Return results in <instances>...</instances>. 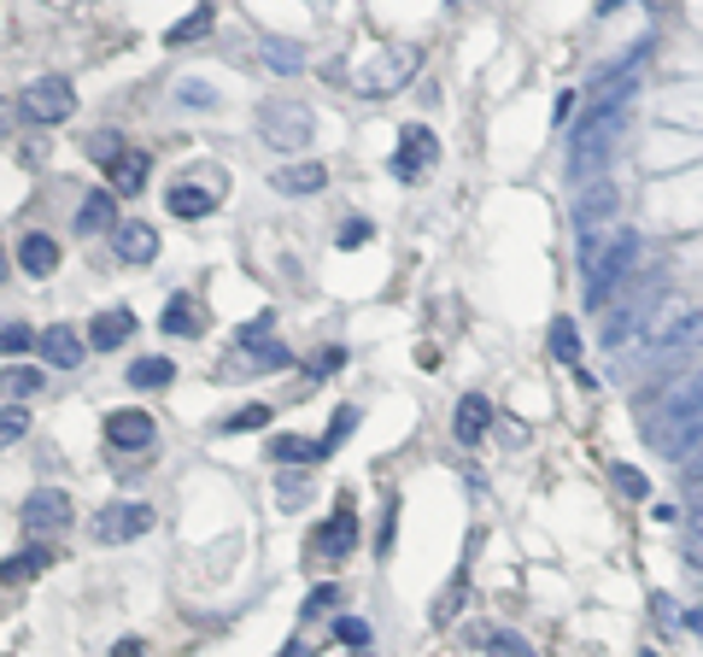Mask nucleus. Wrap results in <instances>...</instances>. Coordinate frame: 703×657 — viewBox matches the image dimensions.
Returning a JSON list of instances; mask_svg holds the SVG:
<instances>
[{"label":"nucleus","instance_id":"f257e3e1","mask_svg":"<svg viewBox=\"0 0 703 657\" xmlns=\"http://www.w3.org/2000/svg\"><path fill=\"white\" fill-rule=\"evenodd\" d=\"M628 118H633V94H615V100H587V118L569 141V176H587V171H604L610 153L622 148L628 135Z\"/></svg>","mask_w":703,"mask_h":657},{"label":"nucleus","instance_id":"f03ea898","mask_svg":"<svg viewBox=\"0 0 703 657\" xmlns=\"http://www.w3.org/2000/svg\"><path fill=\"white\" fill-rule=\"evenodd\" d=\"M633 264H639V235L633 230H610V241L598 246V259H587V305H592V312L622 294L628 276H633Z\"/></svg>","mask_w":703,"mask_h":657},{"label":"nucleus","instance_id":"7ed1b4c3","mask_svg":"<svg viewBox=\"0 0 703 657\" xmlns=\"http://www.w3.org/2000/svg\"><path fill=\"white\" fill-rule=\"evenodd\" d=\"M697 441H703V370L663 405V417H656V446L674 452V458H686Z\"/></svg>","mask_w":703,"mask_h":657},{"label":"nucleus","instance_id":"20e7f679","mask_svg":"<svg viewBox=\"0 0 703 657\" xmlns=\"http://www.w3.org/2000/svg\"><path fill=\"white\" fill-rule=\"evenodd\" d=\"M317 130V118L305 100H264L258 107V135H264V148H276V153H299L305 141H312Z\"/></svg>","mask_w":703,"mask_h":657},{"label":"nucleus","instance_id":"39448f33","mask_svg":"<svg viewBox=\"0 0 703 657\" xmlns=\"http://www.w3.org/2000/svg\"><path fill=\"white\" fill-rule=\"evenodd\" d=\"M18 112H24L30 123H65L77 112V89H71V77H35L24 100H18Z\"/></svg>","mask_w":703,"mask_h":657},{"label":"nucleus","instance_id":"423d86ee","mask_svg":"<svg viewBox=\"0 0 703 657\" xmlns=\"http://www.w3.org/2000/svg\"><path fill=\"white\" fill-rule=\"evenodd\" d=\"M153 528V505H141V499H118L106 505L100 517L89 523V534L100 546H123V540H141V534Z\"/></svg>","mask_w":703,"mask_h":657},{"label":"nucleus","instance_id":"0eeeda50","mask_svg":"<svg viewBox=\"0 0 703 657\" xmlns=\"http://www.w3.org/2000/svg\"><path fill=\"white\" fill-rule=\"evenodd\" d=\"M410 77H417V48H387L376 65H364V71H358V94H369V100L399 94Z\"/></svg>","mask_w":703,"mask_h":657},{"label":"nucleus","instance_id":"6e6552de","mask_svg":"<svg viewBox=\"0 0 703 657\" xmlns=\"http://www.w3.org/2000/svg\"><path fill=\"white\" fill-rule=\"evenodd\" d=\"M434 153H440L434 130H428V123H410V130L399 135V148H393V159H387V171L399 176V182H417L428 164H434Z\"/></svg>","mask_w":703,"mask_h":657},{"label":"nucleus","instance_id":"1a4fd4ad","mask_svg":"<svg viewBox=\"0 0 703 657\" xmlns=\"http://www.w3.org/2000/svg\"><path fill=\"white\" fill-rule=\"evenodd\" d=\"M18 523H24V534H59L71 523V493L59 487H35L24 505H18Z\"/></svg>","mask_w":703,"mask_h":657},{"label":"nucleus","instance_id":"9d476101","mask_svg":"<svg viewBox=\"0 0 703 657\" xmlns=\"http://www.w3.org/2000/svg\"><path fill=\"white\" fill-rule=\"evenodd\" d=\"M651 305H656V287H651V294L645 300H628L622 305V312H610V323H604V346H610V353H622V346L628 341H639V335H651Z\"/></svg>","mask_w":703,"mask_h":657},{"label":"nucleus","instance_id":"9b49d317","mask_svg":"<svg viewBox=\"0 0 703 657\" xmlns=\"http://www.w3.org/2000/svg\"><path fill=\"white\" fill-rule=\"evenodd\" d=\"M703 346V312H692L686 323H674V328H663L656 335V346H651V370H663V364H674V358H686V353H697Z\"/></svg>","mask_w":703,"mask_h":657},{"label":"nucleus","instance_id":"f8f14e48","mask_svg":"<svg viewBox=\"0 0 703 657\" xmlns=\"http://www.w3.org/2000/svg\"><path fill=\"white\" fill-rule=\"evenodd\" d=\"M312 546L323 552V558H346V552L358 546V511H352V499L335 505V517H328V523L312 534Z\"/></svg>","mask_w":703,"mask_h":657},{"label":"nucleus","instance_id":"ddd939ff","mask_svg":"<svg viewBox=\"0 0 703 657\" xmlns=\"http://www.w3.org/2000/svg\"><path fill=\"white\" fill-rule=\"evenodd\" d=\"M153 435H159V428H153L147 411H112V417H106V441L118 452H147Z\"/></svg>","mask_w":703,"mask_h":657},{"label":"nucleus","instance_id":"4468645a","mask_svg":"<svg viewBox=\"0 0 703 657\" xmlns=\"http://www.w3.org/2000/svg\"><path fill=\"white\" fill-rule=\"evenodd\" d=\"M615 205H622V189H615L610 176H598L592 189H587L581 200H574V223H581V230H598V223H604V218L615 212Z\"/></svg>","mask_w":703,"mask_h":657},{"label":"nucleus","instance_id":"2eb2a0df","mask_svg":"<svg viewBox=\"0 0 703 657\" xmlns=\"http://www.w3.org/2000/svg\"><path fill=\"white\" fill-rule=\"evenodd\" d=\"M323 182H328V171L317 159H305V164H282V171L271 176V189L287 194V200H305V194H323Z\"/></svg>","mask_w":703,"mask_h":657},{"label":"nucleus","instance_id":"dca6fc26","mask_svg":"<svg viewBox=\"0 0 703 657\" xmlns=\"http://www.w3.org/2000/svg\"><path fill=\"white\" fill-rule=\"evenodd\" d=\"M41 353H48L53 370H77L89 346H82V335H77L71 323H53V328H41Z\"/></svg>","mask_w":703,"mask_h":657},{"label":"nucleus","instance_id":"f3484780","mask_svg":"<svg viewBox=\"0 0 703 657\" xmlns=\"http://www.w3.org/2000/svg\"><path fill=\"white\" fill-rule=\"evenodd\" d=\"M159 328H171V335H182V341L205 335L200 300H194V294H171V300H164V312H159Z\"/></svg>","mask_w":703,"mask_h":657},{"label":"nucleus","instance_id":"a211bd4d","mask_svg":"<svg viewBox=\"0 0 703 657\" xmlns=\"http://www.w3.org/2000/svg\"><path fill=\"white\" fill-rule=\"evenodd\" d=\"M147 171H153V159L141 153V148H123V153L106 164V176H112L118 194H141V189H147Z\"/></svg>","mask_w":703,"mask_h":657},{"label":"nucleus","instance_id":"6ab92c4d","mask_svg":"<svg viewBox=\"0 0 703 657\" xmlns=\"http://www.w3.org/2000/svg\"><path fill=\"white\" fill-rule=\"evenodd\" d=\"M487 423H492V400L487 394H463L458 400V417H451V435H458L463 446H475L487 435Z\"/></svg>","mask_w":703,"mask_h":657},{"label":"nucleus","instance_id":"aec40b11","mask_svg":"<svg viewBox=\"0 0 703 657\" xmlns=\"http://www.w3.org/2000/svg\"><path fill=\"white\" fill-rule=\"evenodd\" d=\"M112 246H118V259H123V264H153L159 235L147 230V223H118V230H112Z\"/></svg>","mask_w":703,"mask_h":657},{"label":"nucleus","instance_id":"412c9836","mask_svg":"<svg viewBox=\"0 0 703 657\" xmlns=\"http://www.w3.org/2000/svg\"><path fill=\"white\" fill-rule=\"evenodd\" d=\"M135 335V312L130 305H118V312H100L94 323H89V346L94 353H112L118 341H130Z\"/></svg>","mask_w":703,"mask_h":657},{"label":"nucleus","instance_id":"4be33fe9","mask_svg":"<svg viewBox=\"0 0 703 657\" xmlns=\"http://www.w3.org/2000/svg\"><path fill=\"white\" fill-rule=\"evenodd\" d=\"M100 230H118V194L112 189H94L77 212V235H100Z\"/></svg>","mask_w":703,"mask_h":657},{"label":"nucleus","instance_id":"5701e85b","mask_svg":"<svg viewBox=\"0 0 703 657\" xmlns=\"http://www.w3.org/2000/svg\"><path fill=\"white\" fill-rule=\"evenodd\" d=\"M41 569H53V546H24L0 564V587H18V582H35Z\"/></svg>","mask_w":703,"mask_h":657},{"label":"nucleus","instance_id":"b1692460","mask_svg":"<svg viewBox=\"0 0 703 657\" xmlns=\"http://www.w3.org/2000/svg\"><path fill=\"white\" fill-rule=\"evenodd\" d=\"M223 194L217 189H200V182H176L171 194H164V205H171V218H205Z\"/></svg>","mask_w":703,"mask_h":657},{"label":"nucleus","instance_id":"393cba45","mask_svg":"<svg viewBox=\"0 0 703 657\" xmlns=\"http://www.w3.org/2000/svg\"><path fill=\"white\" fill-rule=\"evenodd\" d=\"M18 264H24L30 276H53L59 271V241L53 235H24L18 241Z\"/></svg>","mask_w":703,"mask_h":657},{"label":"nucleus","instance_id":"a878e982","mask_svg":"<svg viewBox=\"0 0 703 657\" xmlns=\"http://www.w3.org/2000/svg\"><path fill=\"white\" fill-rule=\"evenodd\" d=\"M41 382H48V376H41L35 364H7V370H0V394L18 400V405L35 400V394H41Z\"/></svg>","mask_w":703,"mask_h":657},{"label":"nucleus","instance_id":"bb28decb","mask_svg":"<svg viewBox=\"0 0 703 657\" xmlns=\"http://www.w3.org/2000/svg\"><path fill=\"white\" fill-rule=\"evenodd\" d=\"M271 458H276V464H317V458H328V452H323V441L276 435V441H271Z\"/></svg>","mask_w":703,"mask_h":657},{"label":"nucleus","instance_id":"cd10ccee","mask_svg":"<svg viewBox=\"0 0 703 657\" xmlns=\"http://www.w3.org/2000/svg\"><path fill=\"white\" fill-rule=\"evenodd\" d=\"M258 53H264V59H271V65H276V71H287V77H294V71H305V48H299V41L264 36V41H258Z\"/></svg>","mask_w":703,"mask_h":657},{"label":"nucleus","instance_id":"c85d7f7f","mask_svg":"<svg viewBox=\"0 0 703 657\" xmlns=\"http://www.w3.org/2000/svg\"><path fill=\"white\" fill-rule=\"evenodd\" d=\"M205 30H212V0H200V7L182 18V24H171L164 30V48H182V41H200Z\"/></svg>","mask_w":703,"mask_h":657},{"label":"nucleus","instance_id":"c756f323","mask_svg":"<svg viewBox=\"0 0 703 657\" xmlns=\"http://www.w3.org/2000/svg\"><path fill=\"white\" fill-rule=\"evenodd\" d=\"M171 382H176L171 358H135L130 364V387H171Z\"/></svg>","mask_w":703,"mask_h":657},{"label":"nucleus","instance_id":"7c9ffc66","mask_svg":"<svg viewBox=\"0 0 703 657\" xmlns=\"http://www.w3.org/2000/svg\"><path fill=\"white\" fill-rule=\"evenodd\" d=\"M30 435V411L24 405H0V452H7V446H18V441H24Z\"/></svg>","mask_w":703,"mask_h":657},{"label":"nucleus","instance_id":"2f4dec72","mask_svg":"<svg viewBox=\"0 0 703 657\" xmlns=\"http://www.w3.org/2000/svg\"><path fill=\"white\" fill-rule=\"evenodd\" d=\"M176 100H182V107H189V112H217V89H212V82H200V77H189V82H182V89H176Z\"/></svg>","mask_w":703,"mask_h":657},{"label":"nucleus","instance_id":"473e14b6","mask_svg":"<svg viewBox=\"0 0 703 657\" xmlns=\"http://www.w3.org/2000/svg\"><path fill=\"white\" fill-rule=\"evenodd\" d=\"M264 423H271V405H241L235 417H223L217 428L223 435H253V428H264Z\"/></svg>","mask_w":703,"mask_h":657},{"label":"nucleus","instance_id":"72a5a7b5","mask_svg":"<svg viewBox=\"0 0 703 657\" xmlns=\"http://www.w3.org/2000/svg\"><path fill=\"white\" fill-rule=\"evenodd\" d=\"M551 353L563 358V364H581V335H574V323H569V317H557V323H551Z\"/></svg>","mask_w":703,"mask_h":657},{"label":"nucleus","instance_id":"f704fd0d","mask_svg":"<svg viewBox=\"0 0 703 657\" xmlns=\"http://www.w3.org/2000/svg\"><path fill=\"white\" fill-rule=\"evenodd\" d=\"M358 423H364V411H358V405H340V411H335V423H328V435H323V452H335Z\"/></svg>","mask_w":703,"mask_h":657},{"label":"nucleus","instance_id":"c9c22d12","mask_svg":"<svg viewBox=\"0 0 703 657\" xmlns=\"http://www.w3.org/2000/svg\"><path fill=\"white\" fill-rule=\"evenodd\" d=\"M369 235H376V230H369V218H340V230H335V246H340V253H352V246H364Z\"/></svg>","mask_w":703,"mask_h":657},{"label":"nucleus","instance_id":"e433bc0d","mask_svg":"<svg viewBox=\"0 0 703 657\" xmlns=\"http://www.w3.org/2000/svg\"><path fill=\"white\" fill-rule=\"evenodd\" d=\"M30 346H35L30 323H0V353H30Z\"/></svg>","mask_w":703,"mask_h":657},{"label":"nucleus","instance_id":"4c0bfd02","mask_svg":"<svg viewBox=\"0 0 703 657\" xmlns=\"http://www.w3.org/2000/svg\"><path fill=\"white\" fill-rule=\"evenodd\" d=\"M487 657H533L522 634H487Z\"/></svg>","mask_w":703,"mask_h":657},{"label":"nucleus","instance_id":"58836bf2","mask_svg":"<svg viewBox=\"0 0 703 657\" xmlns=\"http://www.w3.org/2000/svg\"><path fill=\"white\" fill-rule=\"evenodd\" d=\"M610 476H615V487H622V493H628V499H645V493H651V482H645V476H639V469H633V464H610Z\"/></svg>","mask_w":703,"mask_h":657},{"label":"nucleus","instance_id":"ea45409f","mask_svg":"<svg viewBox=\"0 0 703 657\" xmlns=\"http://www.w3.org/2000/svg\"><path fill=\"white\" fill-rule=\"evenodd\" d=\"M89 153H94L100 164H112V159L123 153V135H112V130H100V135H89Z\"/></svg>","mask_w":703,"mask_h":657},{"label":"nucleus","instance_id":"a19ab883","mask_svg":"<svg viewBox=\"0 0 703 657\" xmlns=\"http://www.w3.org/2000/svg\"><path fill=\"white\" fill-rule=\"evenodd\" d=\"M680 482H686L692 493L703 487V441H697V446L686 452V458H680Z\"/></svg>","mask_w":703,"mask_h":657},{"label":"nucleus","instance_id":"79ce46f5","mask_svg":"<svg viewBox=\"0 0 703 657\" xmlns=\"http://www.w3.org/2000/svg\"><path fill=\"white\" fill-rule=\"evenodd\" d=\"M340 599V587L335 582H323V587H312V593H305V616H323L328 605H335Z\"/></svg>","mask_w":703,"mask_h":657},{"label":"nucleus","instance_id":"37998d69","mask_svg":"<svg viewBox=\"0 0 703 657\" xmlns=\"http://www.w3.org/2000/svg\"><path fill=\"white\" fill-rule=\"evenodd\" d=\"M335 634H340L346 646H369V623H364V616H340Z\"/></svg>","mask_w":703,"mask_h":657},{"label":"nucleus","instance_id":"c03bdc74","mask_svg":"<svg viewBox=\"0 0 703 657\" xmlns=\"http://www.w3.org/2000/svg\"><path fill=\"white\" fill-rule=\"evenodd\" d=\"M305 493H312V476H305V482L299 476H282V505H299Z\"/></svg>","mask_w":703,"mask_h":657},{"label":"nucleus","instance_id":"a18cd8bd","mask_svg":"<svg viewBox=\"0 0 703 657\" xmlns=\"http://www.w3.org/2000/svg\"><path fill=\"white\" fill-rule=\"evenodd\" d=\"M276 657H317V651H312V646H305V640H287V646H282Z\"/></svg>","mask_w":703,"mask_h":657},{"label":"nucleus","instance_id":"49530a36","mask_svg":"<svg viewBox=\"0 0 703 657\" xmlns=\"http://www.w3.org/2000/svg\"><path fill=\"white\" fill-rule=\"evenodd\" d=\"M12 118H18V107H12V100H0V135L12 130Z\"/></svg>","mask_w":703,"mask_h":657},{"label":"nucleus","instance_id":"de8ad7c7","mask_svg":"<svg viewBox=\"0 0 703 657\" xmlns=\"http://www.w3.org/2000/svg\"><path fill=\"white\" fill-rule=\"evenodd\" d=\"M112 657H141V640H118V646H112Z\"/></svg>","mask_w":703,"mask_h":657},{"label":"nucleus","instance_id":"09e8293b","mask_svg":"<svg viewBox=\"0 0 703 657\" xmlns=\"http://www.w3.org/2000/svg\"><path fill=\"white\" fill-rule=\"evenodd\" d=\"M0 282H7V253H0Z\"/></svg>","mask_w":703,"mask_h":657},{"label":"nucleus","instance_id":"8fccbe9b","mask_svg":"<svg viewBox=\"0 0 703 657\" xmlns=\"http://www.w3.org/2000/svg\"><path fill=\"white\" fill-rule=\"evenodd\" d=\"M639 657H656V651H639Z\"/></svg>","mask_w":703,"mask_h":657}]
</instances>
